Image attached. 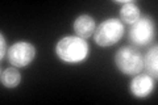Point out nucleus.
<instances>
[{
  "instance_id": "nucleus-1",
  "label": "nucleus",
  "mask_w": 158,
  "mask_h": 105,
  "mask_svg": "<svg viewBox=\"0 0 158 105\" xmlns=\"http://www.w3.org/2000/svg\"><path fill=\"white\" fill-rule=\"evenodd\" d=\"M56 53L63 62L79 63L88 55V43L78 36H67L58 41Z\"/></svg>"
},
{
  "instance_id": "nucleus-2",
  "label": "nucleus",
  "mask_w": 158,
  "mask_h": 105,
  "mask_svg": "<svg viewBox=\"0 0 158 105\" xmlns=\"http://www.w3.org/2000/svg\"><path fill=\"white\" fill-rule=\"evenodd\" d=\"M116 67L125 75H136L144 68V57L137 49L124 46L115 55Z\"/></svg>"
},
{
  "instance_id": "nucleus-3",
  "label": "nucleus",
  "mask_w": 158,
  "mask_h": 105,
  "mask_svg": "<svg viewBox=\"0 0 158 105\" xmlns=\"http://www.w3.org/2000/svg\"><path fill=\"white\" fill-rule=\"evenodd\" d=\"M124 34V25L117 18H108L103 21L94 32V39L99 46L107 47L118 42Z\"/></svg>"
},
{
  "instance_id": "nucleus-4",
  "label": "nucleus",
  "mask_w": 158,
  "mask_h": 105,
  "mask_svg": "<svg viewBox=\"0 0 158 105\" xmlns=\"http://www.w3.org/2000/svg\"><path fill=\"white\" fill-rule=\"evenodd\" d=\"M156 34V25L149 17L138 18L132 24L129 29V39L136 46H146L149 45Z\"/></svg>"
},
{
  "instance_id": "nucleus-5",
  "label": "nucleus",
  "mask_w": 158,
  "mask_h": 105,
  "mask_svg": "<svg viewBox=\"0 0 158 105\" xmlns=\"http://www.w3.org/2000/svg\"><path fill=\"white\" fill-rule=\"evenodd\" d=\"M36 57V49L32 43L20 41L12 45L7 51V58L13 67H25Z\"/></svg>"
},
{
  "instance_id": "nucleus-6",
  "label": "nucleus",
  "mask_w": 158,
  "mask_h": 105,
  "mask_svg": "<svg viewBox=\"0 0 158 105\" xmlns=\"http://www.w3.org/2000/svg\"><path fill=\"white\" fill-rule=\"evenodd\" d=\"M154 89V82L149 75H137L131 82V92L136 97H146Z\"/></svg>"
},
{
  "instance_id": "nucleus-7",
  "label": "nucleus",
  "mask_w": 158,
  "mask_h": 105,
  "mask_svg": "<svg viewBox=\"0 0 158 105\" xmlns=\"http://www.w3.org/2000/svg\"><path fill=\"white\" fill-rule=\"evenodd\" d=\"M74 32L78 37L83 39L90 38L95 32V21L88 14H82L74 21Z\"/></svg>"
},
{
  "instance_id": "nucleus-8",
  "label": "nucleus",
  "mask_w": 158,
  "mask_h": 105,
  "mask_svg": "<svg viewBox=\"0 0 158 105\" xmlns=\"http://www.w3.org/2000/svg\"><path fill=\"white\" fill-rule=\"evenodd\" d=\"M0 79H2V83L4 87L7 88H13L17 87L21 80V75H20L17 67H9L2 71L0 75Z\"/></svg>"
},
{
  "instance_id": "nucleus-9",
  "label": "nucleus",
  "mask_w": 158,
  "mask_h": 105,
  "mask_svg": "<svg viewBox=\"0 0 158 105\" xmlns=\"http://www.w3.org/2000/svg\"><path fill=\"white\" fill-rule=\"evenodd\" d=\"M121 20L127 24H135L140 18V9L131 2H125L120 11Z\"/></svg>"
},
{
  "instance_id": "nucleus-10",
  "label": "nucleus",
  "mask_w": 158,
  "mask_h": 105,
  "mask_svg": "<svg viewBox=\"0 0 158 105\" xmlns=\"http://www.w3.org/2000/svg\"><path fill=\"white\" fill-rule=\"evenodd\" d=\"M158 49L157 46L152 47L149 51L146 53V55L144 58V68L148 71V74L153 75V76H157V71H158V64H157V57H158Z\"/></svg>"
},
{
  "instance_id": "nucleus-11",
  "label": "nucleus",
  "mask_w": 158,
  "mask_h": 105,
  "mask_svg": "<svg viewBox=\"0 0 158 105\" xmlns=\"http://www.w3.org/2000/svg\"><path fill=\"white\" fill-rule=\"evenodd\" d=\"M0 45H2V51H0V59H3L6 58V49H7V42H6V38H4V36L2 34V36H0Z\"/></svg>"
}]
</instances>
